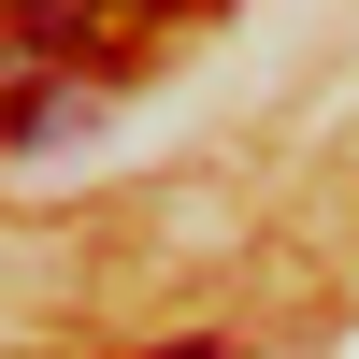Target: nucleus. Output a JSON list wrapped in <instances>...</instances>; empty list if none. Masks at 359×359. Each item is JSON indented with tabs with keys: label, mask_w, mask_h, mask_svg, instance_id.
Returning a JSON list of instances; mask_svg holds the SVG:
<instances>
[{
	"label": "nucleus",
	"mask_w": 359,
	"mask_h": 359,
	"mask_svg": "<svg viewBox=\"0 0 359 359\" xmlns=\"http://www.w3.org/2000/svg\"><path fill=\"white\" fill-rule=\"evenodd\" d=\"M158 359H230V345H158Z\"/></svg>",
	"instance_id": "nucleus-1"
},
{
	"label": "nucleus",
	"mask_w": 359,
	"mask_h": 359,
	"mask_svg": "<svg viewBox=\"0 0 359 359\" xmlns=\"http://www.w3.org/2000/svg\"><path fill=\"white\" fill-rule=\"evenodd\" d=\"M130 15H172V0H130Z\"/></svg>",
	"instance_id": "nucleus-2"
}]
</instances>
